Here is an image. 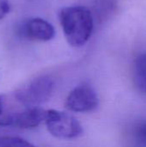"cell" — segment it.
<instances>
[{"mask_svg": "<svg viewBox=\"0 0 146 147\" xmlns=\"http://www.w3.org/2000/svg\"><path fill=\"white\" fill-rule=\"evenodd\" d=\"M59 17L67 42L74 47L85 45L94 28L90 10L83 6L65 7L60 10Z\"/></svg>", "mask_w": 146, "mask_h": 147, "instance_id": "6da1fadb", "label": "cell"}, {"mask_svg": "<svg viewBox=\"0 0 146 147\" xmlns=\"http://www.w3.org/2000/svg\"><path fill=\"white\" fill-rule=\"evenodd\" d=\"M0 147H37L20 137L4 135L0 136Z\"/></svg>", "mask_w": 146, "mask_h": 147, "instance_id": "ba28073f", "label": "cell"}, {"mask_svg": "<svg viewBox=\"0 0 146 147\" xmlns=\"http://www.w3.org/2000/svg\"><path fill=\"white\" fill-rule=\"evenodd\" d=\"M10 10V3L9 0H0V20L3 19Z\"/></svg>", "mask_w": 146, "mask_h": 147, "instance_id": "30bf717a", "label": "cell"}, {"mask_svg": "<svg viewBox=\"0 0 146 147\" xmlns=\"http://www.w3.org/2000/svg\"><path fill=\"white\" fill-rule=\"evenodd\" d=\"M21 36L38 41H48L55 35L53 26L40 17H32L24 21L19 27Z\"/></svg>", "mask_w": 146, "mask_h": 147, "instance_id": "8992f818", "label": "cell"}, {"mask_svg": "<svg viewBox=\"0 0 146 147\" xmlns=\"http://www.w3.org/2000/svg\"><path fill=\"white\" fill-rule=\"evenodd\" d=\"M99 105V98L96 90L89 84L75 87L66 97L65 107L72 112L85 113L95 110Z\"/></svg>", "mask_w": 146, "mask_h": 147, "instance_id": "277c9868", "label": "cell"}, {"mask_svg": "<svg viewBox=\"0 0 146 147\" xmlns=\"http://www.w3.org/2000/svg\"><path fill=\"white\" fill-rule=\"evenodd\" d=\"M45 123L48 132L57 139L73 140L83 134L81 123L73 115L59 110H46Z\"/></svg>", "mask_w": 146, "mask_h": 147, "instance_id": "3957f363", "label": "cell"}, {"mask_svg": "<svg viewBox=\"0 0 146 147\" xmlns=\"http://www.w3.org/2000/svg\"><path fill=\"white\" fill-rule=\"evenodd\" d=\"M134 138L139 146L146 147V121L139 122L135 127Z\"/></svg>", "mask_w": 146, "mask_h": 147, "instance_id": "9c48e42d", "label": "cell"}, {"mask_svg": "<svg viewBox=\"0 0 146 147\" xmlns=\"http://www.w3.org/2000/svg\"><path fill=\"white\" fill-rule=\"evenodd\" d=\"M133 83L137 90L146 95V53L137 56L133 69Z\"/></svg>", "mask_w": 146, "mask_h": 147, "instance_id": "52a82bcc", "label": "cell"}, {"mask_svg": "<svg viewBox=\"0 0 146 147\" xmlns=\"http://www.w3.org/2000/svg\"><path fill=\"white\" fill-rule=\"evenodd\" d=\"M53 91V81L48 76H40L14 92L15 100L22 107H39L47 102Z\"/></svg>", "mask_w": 146, "mask_h": 147, "instance_id": "7a4b0ae2", "label": "cell"}, {"mask_svg": "<svg viewBox=\"0 0 146 147\" xmlns=\"http://www.w3.org/2000/svg\"><path fill=\"white\" fill-rule=\"evenodd\" d=\"M46 112L40 107H20L4 119L1 127H14L22 129L34 128L45 121Z\"/></svg>", "mask_w": 146, "mask_h": 147, "instance_id": "5b68a950", "label": "cell"}]
</instances>
